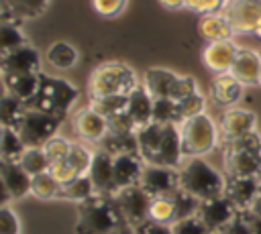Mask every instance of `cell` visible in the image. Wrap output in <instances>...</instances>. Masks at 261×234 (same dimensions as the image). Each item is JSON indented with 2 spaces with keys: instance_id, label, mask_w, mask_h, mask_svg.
<instances>
[{
  "instance_id": "cell-1",
  "label": "cell",
  "mask_w": 261,
  "mask_h": 234,
  "mask_svg": "<svg viewBox=\"0 0 261 234\" xmlns=\"http://www.w3.org/2000/svg\"><path fill=\"white\" fill-rule=\"evenodd\" d=\"M179 171V187L194 195L200 201L214 199L224 195L226 189V177L218 173L210 163H206L202 157H190L184 159V163L177 167Z\"/></svg>"
},
{
  "instance_id": "cell-2",
  "label": "cell",
  "mask_w": 261,
  "mask_h": 234,
  "mask_svg": "<svg viewBox=\"0 0 261 234\" xmlns=\"http://www.w3.org/2000/svg\"><path fill=\"white\" fill-rule=\"evenodd\" d=\"M124 224L114 195H92L77 203L75 234H110L114 228Z\"/></svg>"
},
{
  "instance_id": "cell-3",
  "label": "cell",
  "mask_w": 261,
  "mask_h": 234,
  "mask_svg": "<svg viewBox=\"0 0 261 234\" xmlns=\"http://www.w3.org/2000/svg\"><path fill=\"white\" fill-rule=\"evenodd\" d=\"M139 85L141 81L126 63L106 61L92 71L88 79V96L90 100L108 98V96H128Z\"/></svg>"
},
{
  "instance_id": "cell-4",
  "label": "cell",
  "mask_w": 261,
  "mask_h": 234,
  "mask_svg": "<svg viewBox=\"0 0 261 234\" xmlns=\"http://www.w3.org/2000/svg\"><path fill=\"white\" fill-rule=\"evenodd\" d=\"M77 96H80V92L73 83H69L61 77H51V75L41 73L39 90H37L35 98L31 102H27V108L65 118V114L75 104Z\"/></svg>"
},
{
  "instance_id": "cell-5",
  "label": "cell",
  "mask_w": 261,
  "mask_h": 234,
  "mask_svg": "<svg viewBox=\"0 0 261 234\" xmlns=\"http://www.w3.org/2000/svg\"><path fill=\"white\" fill-rule=\"evenodd\" d=\"M177 126H179V136H181V153H184V159L204 157L218 142L220 128L216 126V122L206 112L204 114H198V116H192V118L184 120Z\"/></svg>"
},
{
  "instance_id": "cell-6",
  "label": "cell",
  "mask_w": 261,
  "mask_h": 234,
  "mask_svg": "<svg viewBox=\"0 0 261 234\" xmlns=\"http://www.w3.org/2000/svg\"><path fill=\"white\" fill-rule=\"evenodd\" d=\"M61 122H63L61 116L27 108V112H24L20 124H18L14 130L20 134V138L24 140L27 147L43 149L53 136H57V130H59Z\"/></svg>"
},
{
  "instance_id": "cell-7",
  "label": "cell",
  "mask_w": 261,
  "mask_h": 234,
  "mask_svg": "<svg viewBox=\"0 0 261 234\" xmlns=\"http://www.w3.org/2000/svg\"><path fill=\"white\" fill-rule=\"evenodd\" d=\"M116 208L128 226H139L145 220H149V206H151V195L141 187V185H130L124 189H118L114 193Z\"/></svg>"
},
{
  "instance_id": "cell-8",
  "label": "cell",
  "mask_w": 261,
  "mask_h": 234,
  "mask_svg": "<svg viewBox=\"0 0 261 234\" xmlns=\"http://www.w3.org/2000/svg\"><path fill=\"white\" fill-rule=\"evenodd\" d=\"M139 185L151 195H173L179 189V171L175 167H161L145 163Z\"/></svg>"
},
{
  "instance_id": "cell-9",
  "label": "cell",
  "mask_w": 261,
  "mask_h": 234,
  "mask_svg": "<svg viewBox=\"0 0 261 234\" xmlns=\"http://www.w3.org/2000/svg\"><path fill=\"white\" fill-rule=\"evenodd\" d=\"M0 179H2V206H8V199H20L27 193H31L33 177L20 167L18 161H2Z\"/></svg>"
},
{
  "instance_id": "cell-10",
  "label": "cell",
  "mask_w": 261,
  "mask_h": 234,
  "mask_svg": "<svg viewBox=\"0 0 261 234\" xmlns=\"http://www.w3.org/2000/svg\"><path fill=\"white\" fill-rule=\"evenodd\" d=\"M222 14L230 20L234 33H253L261 20V0H228Z\"/></svg>"
},
{
  "instance_id": "cell-11",
  "label": "cell",
  "mask_w": 261,
  "mask_h": 234,
  "mask_svg": "<svg viewBox=\"0 0 261 234\" xmlns=\"http://www.w3.org/2000/svg\"><path fill=\"white\" fill-rule=\"evenodd\" d=\"M71 126L75 130L77 138L84 142L100 144L102 138L108 134V120L102 114H98L96 110H92L90 106L77 110L71 116Z\"/></svg>"
},
{
  "instance_id": "cell-12",
  "label": "cell",
  "mask_w": 261,
  "mask_h": 234,
  "mask_svg": "<svg viewBox=\"0 0 261 234\" xmlns=\"http://www.w3.org/2000/svg\"><path fill=\"white\" fill-rule=\"evenodd\" d=\"M237 214H239L237 206L226 195L200 201V210H198V218L206 224V228L212 234L214 232H220L232 218H237Z\"/></svg>"
},
{
  "instance_id": "cell-13",
  "label": "cell",
  "mask_w": 261,
  "mask_h": 234,
  "mask_svg": "<svg viewBox=\"0 0 261 234\" xmlns=\"http://www.w3.org/2000/svg\"><path fill=\"white\" fill-rule=\"evenodd\" d=\"M184 163V153H181V136H179V126L177 124H165L161 142L149 161V165H161V167H179Z\"/></svg>"
},
{
  "instance_id": "cell-14",
  "label": "cell",
  "mask_w": 261,
  "mask_h": 234,
  "mask_svg": "<svg viewBox=\"0 0 261 234\" xmlns=\"http://www.w3.org/2000/svg\"><path fill=\"white\" fill-rule=\"evenodd\" d=\"M224 169L228 177H261V155L224 144Z\"/></svg>"
},
{
  "instance_id": "cell-15",
  "label": "cell",
  "mask_w": 261,
  "mask_h": 234,
  "mask_svg": "<svg viewBox=\"0 0 261 234\" xmlns=\"http://www.w3.org/2000/svg\"><path fill=\"white\" fill-rule=\"evenodd\" d=\"M237 53H239V45L232 39H228V41H212V43H206V47L202 51V61H204L208 71L218 75V73L230 71Z\"/></svg>"
},
{
  "instance_id": "cell-16",
  "label": "cell",
  "mask_w": 261,
  "mask_h": 234,
  "mask_svg": "<svg viewBox=\"0 0 261 234\" xmlns=\"http://www.w3.org/2000/svg\"><path fill=\"white\" fill-rule=\"evenodd\" d=\"M0 65L2 73H39L41 55L35 47L22 45L18 49L0 53Z\"/></svg>"
},
{
  "instance_id": "cell-17",
  "label": "cell",
  "mask_w": 261,
  "mask_h": 234,
  "mask_svg": "<svg viewBox=\"0 0 261 234\" xmlns=\"http://www.w3.org/2000/svg\"><path fill=\"white\" fill-rule=\"evenodd\" d=\"M255 124H257V118L251 110H245V108H226L222 118H220V136L224 138V142L228 140H234V138H241L245 136L247 132L255 130Z\"/></svg>"
},
{
  "instance_id": "cell-18",
  "label": "cell",
  "mask_w": 261,
  "mask_h": 234,
  "mask_svg": "<svg viewBox=\"0 0 261 234\" xmlns=\"http://www.w3.org/2000/svg\"><path fill=\"white\" fill-rule=\"evenodd\" d=\"M112 161H114V157L108 155L106 151H96L94 153V161H92V167L88 171V177L94 183L96 195H114L118 191L116 183H114Z\"/></svg>"
},
{
  "instance_id": "cell-19",
  "label": "cell",
  "mask_w": 261,
  "mask_h": 234,
  "mask_svg": "<svg viewBox=\"0 0 261 234\" xmlns=\"http://www.w3.org/2000/svg\"><path fill=\"white\" fill-rule=\"evenodd\" d=\"M261 183L259 177H228L226 175V189L224 195L237 206V210H249L253 199L259 195Z\"/></svg>"
},
{
  "instance_id": "cell-20",
  "label": "cell",
  "mask_w": 261,
  "mask_h": 234,
  "mask_svg": "<svg viewBox=\"0 0 261 234\" xmlns=\"http://www.w3.org/2000/svg\"><path fill=\"white\" fill-rule=\"evenodd\" d=\"M228 73L232 77H237L245 87L259 83V79H261V55L253 49L239 47V53H237Z\"/></svg>"
},
{
  "instance_id": "cell-21",
  "label": "cell",
  "mask_w": 261,
  "mask_h": 234,
  "mask_svg": "<svg viewBox=\"0 0 261 234\" xmlns=\"http://www.w3.org/2000/svg\"><path fill=\"white\" fill-rule=\"evenodd\" d=\"M112 167H114L116 189H124L130 185H139L145 169V161L141 155H116Z\"/></svg>"
},
{
  "instance_id": "cell-22",
  "label": "cell",
  "mask_w": 261,
  "mask_h": 234,
  "mask_svg": "<svg viewBox=\"0 0 261 234\" xmlns=\"http://www.w3.org/2000/svg\"><path fill=\"white\" fill-rule=\"evenodd\" d=\"M2 83H4V94L14 96L27 104L35 98L39 90L41 73H2Z\"/></svg>"
},
{
  "instance_id": "cell-23",
  "label": "cell",
  "mask_w": 261,
  "mask_h": 234,
  "mask_svg": "<svg viewBox=\"0 0 261 234\" xmlns=\"http://www.w3.org/2000/svg\"><path fill=\"white\" fill-rule=\"evenodd\" d=\"M124 112L130 116V120L137 126V130L141 126L153 122V98L145 90L143 83L126 96V108H124Z\"/></svg>"
},
{
  "instance_id": "cell-24",
  "label": "cell",
  "mask_w": 261,
  "mask_h": 234,
  "mask_svg": "<svg viewBox=\"0 0 261 234\" xmlns=\"http://www.w3.org/2000/svg\"><path fill=\"white\" fill-rule=\"evenodd\" d=\"M243 90H245V85L237 77H232L228 71L226 73H218L212 79V100L218 106L232 108L243 98Z\"/></svg>"
},
{
  "instance_id": "cell-25",
  "label": "cell",
  "mask_w": 261,
  "mask_h": 234,
  "mask_svg": "<svg viewBox=\"0 0 261 234\" xmlns=\"http://www.w3.org/2000/svg\"><path fill=\"white\" fill-rule=\"evenodd\" d=\"M49 0H2V22L18 24V20L39 16Z\"/></svg>"
},
{
  "instance_id": "cell-26",
  "label": "cell",
  "mask_w": 261,
  "mask_h": 234,
  "mask_svg": "<svg viewBox=\"0 0 261 234\" xmlns=\"http://www.w3.org/2000/svg\"><path fill=\"white\" fill-rule=\"evenodd\" d=\"M198 31L208 43H212V41H228V39H232V35H237L232 24H230V20L222 12L202 14L200 20H198Z\"/></svg>"
},
{
  "instance_id": "cell-27",
  "label": "cell",
  "mask_w": 261,
  "mask_h": 234,
  "mask_svg": "<svg viewBox=\"0 0 261 234\" xmlns=\"http://www.w3.org/2000/svg\"><path fill=\"white\" fill-rule=\"evenodd\" d=\"M175 79H177V73H173L171 69L151 67V69L145 71L141 83L151 94V98L157 100V98H169V90H171V85H173Z\"/></svg>"
},
{
  "instance_id": "cell-28",
  "label": "cell",
  "mask_w": 261,
  "mask_h": 234,
  "mask_svg": "<svg viewBox=\"0 0 261 234\" xmlns=\"http://www.w3.org/2000/svg\"><path fill=\"white\" fill-rule=\"evenodd\" d=\"M163 126L159 122H149L145 126H141L135 134H137V142H139V155L143 157L145 163H149L161 142V134H163Z\"/></svg>"
},
{
  "instance_id": "cell-29",
  "label": "cell",
  "mask_w": 261,
  "mask_h": 234,
  "mask_svg": "<svg viewBox=\"0 0 261 234\" xmlns=\"http://www.w3.org/2000/svg\"><path fill=\"white\" fill-rule=\"evenodd\" d=\"M100 151H106L112 157H116V155H139L137 134L135 132H128V134L108 132L100 142Z\"/></svg>"
},
{
  "instance_id": "cell-30",
  "label": "cell",
  "mask_w": 261,
  "mask_h": 234,
  "mask_svg": "<svg viewBox=\"0 0 261 234\" xmlns=\"http://www.w3.org/2000/svg\"><path fill=\"white\" fill-rule=\"evenodd\" d=\"M92 195H96V189H94V183L88 175H80L75 177L73 181L61 185V191H59V199H67V201H75V203H82L86 199H90Z\"/></svg>"
},
{
  "instance_id": "cell-31",
  "label": "cell",
  "mask_w": 261,
  "mask_h": 234,
  "mask_svg": "<svg viewBox=\"0 0 261 234\" xmlns=\"http://www.w3.org/2000/svg\"><path fill=\"white\" fill-rule=\"evenodd\" d=\"M149 220H153L157 224H165V226L175 224L177 222V210H175L173 195H157V197H151Z\"/></svg>"
},
{
  "instance_id": "cell-32",
  "label": "cell",
  "mask_w": 261,
  "mask_h": 234,
  "mask_svg": "<svg viewBox=\"0 0 261 234\" xmlns=\"http://www.w3.org/2000/svg\"><path fill=\"white\" fill-rule=\"evenodd\" d=\"M47 61L57 69H71L77 63V51L71 43L57 41L47 49Z\"/></svg>"
},
{
  "instance_id": "cell-33",
  "label": "cell",
  "mask_w": 261,
  "mask_h": 234,
  "mask_svg": "<svg viewBox=\"0 0 261 234\" xmlns=\"http://www.w3.org/2000/svg\"><path fill=\"white\" fill-rule=\"evenodd\" d=\"M27 149L29 147L24 144V140L14 128L2 126V147H0L2 161H18Z\"/></svg>"
},
{
  "instance_id": "cell-34",
  "label": "cell",
  "mask_w": 261,
  "mask_h": 234,
  "mask_svg": "<svg viewBox=\"0 0 261 234\" xmlns=\"http://www.w3.org/2000/svg\"><path fill=\"white\" fill-rule=\"evenodd\" d=\"M18 163H20V167H22L31 177L41 175V173L49 171V167H51V163H49L45 151H43V149H35V147H29V149L22 153V157L18 159Z\"/></svg>"
},
{
  "instance_id": "cell-35",
  "label": "cell",
  "mask_w": 261,
  "mask_h": 234,
  "mask_svg": "<svg viewBox=\"0 0 261 234\" xmlns=\"http://www.w3.org/2000/svg\"><path fill=\"white\" fill-rule=\"evenodd\" d=\"M24 112H27V104L22 100L4 94V98H2V126L16 128L20 124Z\"/></svg>"
},
{
  "instance_id": "cell-36",
  "label": "cell",
  "mask_w": 261,
  "mask_h": 234,
  "mask_svg": "<svg viewBox=\"0 0 261 234\" xmlns=\"http://www.w3.org/2000/svg\"><path fill=\"white\" fill-rule=\"evenodd\" d=\"M61 191V183L49 173H41V175H35L33 177V187H31V193L39 199H55Z\"/></svg>"
},
{
  "instance_id": "cell-37",
  "label": "cell",
  "mask_w": 261,
  "mask_h": 234,
  "mask_svg": "<svg viewBox=\"0 0 261 234\" xmlns=\"http://www.w3.org/2000/svg\"><path fill=\"white\" fill-rule=\"evenodd\" d=\"M153 122L159 124H179V108L171 98L153 100Z\"/></svg>"
},
{
  "instance_id": "cell-38",
  "label": "cell",
  "mask_w": 261,
  "mask_h": 234,
  "mask_svg": "<svg viewBox=\"0 0 261 234\" xmlns=\"http://www.w3.org/2000/svg\"><path fill=\"white\" fill-rule=\"evenodd\" d=\"M90 108L96 110L98 114H102L108 120V118L120 114L126 108V96H108V98L90 100Z\"/></svg>"
},
{
  "instance_id": "cell-39",
  "label": "cell",
  "mask_w": 261,
  "mask_h": 234,
  "mask_svg": "<svg viewBox=\"0 0 261 234\" xmlns=\"http://www.w3.org/2000/svg\"><path fill=\"white\" fill-rule=\"evenodd\" d=\"M22 45H27V39H24V35L20 33L18 24L2 22V26H0V53L18 49V47H22Z\"/></svg>"
},
{
  "instance_id": "cell-40",
  "label": "cell",
  "mask_w": 261,
  "mask_h": 234,
  "mask_svg": "<svg viewBox=\"0 0 261 234\" xmlns=\"http://www.w3.org/2000/svg\"><path fill=\"white\" fill-rule=\"evenodd\" d=\"M67 161L73 165V169H75L80 175H88V171H90V167H92V161H94V153H92L86 144L73 142Z\"/></svg>"
},
{
  "instance_id": "cell-41",
  "label": "cell",
  "mask_w": 261,
  "mask_h": 234,
  "mask_svg": "<svg viewBox=\"0 0 261 234\" xmlns=\"http://www.w3.org/2000/svg\"><path fill=\"white\" fill-rule=\"evenodd\" d=\"M194 94H198V85H196L194 77H190V75H177V79L173 81V85L169 90V98L177 104L192 98Z\"/></svg>"
},
{
  "instance_id": "cell-42",
  "label": "cell",
  "mask_w": 261,
  "mask_h": 234,
  "mask_svg": "<svg viewBox=\"0 0 261 234\" xmlns=\"http://www.w3.org/2000/svg\"><path fill=\"white\" fill-rule=\"evenodd\" d=\"M71 144H73V142H69V140L61 138V136H53V138H51V140H49V142L43 147V151H45V155H47L49 163L53 165V163L65 161V159L69 157Z\"/></svg>"
},
{
  "instance_id": "cell-43",
  "label": "cell",
  "mask_w": 261,
  "mask_h": 234,
  "mask_svg": "<svg viewBox=\"0 0 261 234\" xmlns=\"http://www.w3.org/2000/svg\"><path fill=\"white\" fill-rule=\"evenodd\" d=\"M177 108H179V124H181L184 120H188V118H192V116L204 114V110H206V100H204V96L198 92V94H194L192 98L179 102Z\"/></svg>"
},
{
  "instance_id": "cell-44",
  "label": "cell",
  "mask_w": 261,
  "mask_h": 234,
  "mask_svg": "<svg viewBox=\"0 0 261 234\" xmlns=\"http://www.w3.org/2000/svg\"><path fill=\"white\" fill-rule=\"evenodd\" d=\"M171 232L173 234H212L198 216H192V218H186V220H177L175 224H171Z\"/></svg>"
},
{
  "instance_id": "cell-45",
  "label": "cell",
  "mask_w": 261,
  "mask_h": 234,
  "mask_svg": "<svg viewBox=\"0 0 261 234\" xmlns=\"http://www.w3.org/2000/svg\"><path fill=\"white\" fill-rule=\"evenodd\" d=\"M224 0H186V8L190 12L196 14H214V12H222L224 8Z\"/></svg>"
},
{
  "instance_id": "cell-46",
  "label": "cell",
  "mask_w": 261,
  "mask_h": 234,
  "mask_svg": "<svg viewBox=\"0 0 261 234\" xmlns=\"http://www.w3.org/2000/svg\"><path fill=\"white\" fill-rule=\"evenodd\" d=\"M126 2L128 0H92V6L100 16L112 18V16H118L126 8Z\"/></svg>"
},
{
  "instance_id": "cell-47",
  "label": "cell",
  "mask_w": 261,
  "mask_h": 234,
  "mask_svg": "<svg viewBox=\"0 0 261 234\" xmlns=\"http://www.w3.org/2000/svg\"><path fill=\"white\" fill-rule=\"evenodd\" d=\"M224 144H226V147H234V149H245V151H251V153L261 155V136H259L257 130H251V132H247L245 136L234 138V140H228V142H224Z\"/></svg>"
},
{
  "instance_id": "cell-48",
  "label": "cell",
  "mask_w": 261,
  "mask_h": 234,
  "mask_svg": "<svg viewBox=\"0 0 261 234\" xmlns=\"http://www.w3.org/2000/svg\"><path fill=\"white\" fill-rule=\"evenodd\" d=\"M49 173L61 183V185H65V183H69V181H73L75 177H80V173L73 169V165L65 159V161H59V163H53L51 167H49Z\"/></svg>"
},
{
  "instance_id": "cell-49",
  "label": "cell",
  "mask_w": 261,
  "mask_h": 234,
  "mask_svg": "<svg viewBox=\"0 0 261 234\" xmlns=\"http://www.w3.org/2000/svg\"><path fill=\"white\" fill-rule=\"evenodd\" d=\"M0 234H20V222L10 206H2L0 210Z\"/></svg>"
},
{
  "instance_id": "cell-50",
  "label": "cell",
  "mask_w": 261,
  "mask_h": 234,
  "mask_svg": "<svg viewBox=\"0 0 261 234\" xmlns=\"http://www.w3.org/2000/svg\"><path fill=\"white\" fill-rule=\"evenodd\" d=\"M135 232H137V234H173V232H171V226L157 224V222H153V220H145L143 224L135 226Z\"/></svg>"
},
{
  "instance_id": "cell-51",
  "label": "cell",
  "mask_w": 261,
  "mask_h": 234,
  "mask_svg": "<svg viewBox=\"0 0 261 234\" xmlns=\"http://www.w3.org/2000/svg\"><path fill=\"white\" fill-rule=\"evenodd\" d=\"M218 234H253L251 228L247 226V222L241 218V214H237V218H232Z\"/></svg>"
},
{
  "instance_id": "cell-52",
  "label": "cell",
  "mask_w": 261,
  "mask_h": 234,
  "mask_svg": "<svg viewBox=\"0 0 261 234\" xmlns=\"http://www.w3.org/2000/svg\"><path fill=\"white\" fill-rule=\"evenodd\" d=\"M239 214H241V218L247 222V226L251 228L253 234H261V218H259V216H255L251 210H241Z\"/></svg>"
},
{
  "instance_id": "cell-53",
  "label": "cell",
  "mask_w": 261,
  "mask_h": 234,
  "mask_svg": "<svg viewBox=\"0 0 261 234\" xmlns=\"http://www.w3.org/2000/svg\"><path fill=\"white\" fill-rule=\"evenodd\" d=\"M159 4L167 10H179L186 8V0H159Z\"/></svg>"
},
{
  "instance_id": "cell-54",
  "label": "cell",
  "mask_w": 261,
  "mask_h": 234,
  "mask_svg": "<svg viewBox=\"0 0 261 234\" xmlns=\"http://www.w3.org/2000/svg\"><path fill=\"white\" fill-rule=\"evenodd\" d=\"M249 210H251L255 216H259V218H261V191H259V195L253 199V203L249 206Z\"/></svg>"
},
{
  "instance_id": "cell-55",
  "label": "cell",
  "mask_w": 261,
  "mask_h": 234,
  "mask_svg": "<svg viewBox=\"0 0 261 234\" xmlns=\"http://www.w3.org/2000/svg\"><path fill=\"white\" fill-rule=\"evenodd\" d=\"M110 234H137L135 232V228L133 226H128V224H120L118 228H114Z\"/></svg>"
},
{
  "instance_id": "cell-56",
  "label": "cell",
  "mask_w": 261,
  "mask_h": 234,
  "mask_svg": "<svg viewBox=\"0 0 261 234\" xmlns=\"http://www.w3.org/2000/svg\"><path fill=\"white\" fill-rule=\"evenodd\" d=\"M253 35H255V37H257V39L261 41V20H259V24L255 26V31H253Z\"/></svg>"
},
{
  "instance_id": "cell-57",
  "label": "cell",
  "mask_w": 261,
  "mask_h": 234,
  "mask_svg": "<svg viewBox=\"0 0 261 234\" xmlns=\"http://www.w3.org/2000/svg\"><path fill=\"white\" fill-rule=\"evenodd\" d=\"M259 183H261V177H259Z\"/></svg>"
},
{
  "instance_id": "cell-58",
  "label": "cell",
  "mask_w": 261,
  "mask_h": 234,
  "mask_svg": "<svg viewBox=\"0 0 261 234\" xmlns=\"http://www.w3.org/2000/svg\"><path fill=\"white\" fill-rule=\"evenodd\" d=\"M224 2H228V0H224Z\"/></svg>"
},
{
  "instance_id": "cell-59",
  "label": "cell",
  "mask_w": 261,
  "mask_h": 234,
  "mask_svg": "<svg viewBox=\"0 0 261 234\" xmlns=\"http://www.w3.org/2000/svg\"><path fill=\"white\" fill-rule=\"evenodd\" d=\"M259 83H261V79H259Z\"/></svg>"
}]
</instances>
